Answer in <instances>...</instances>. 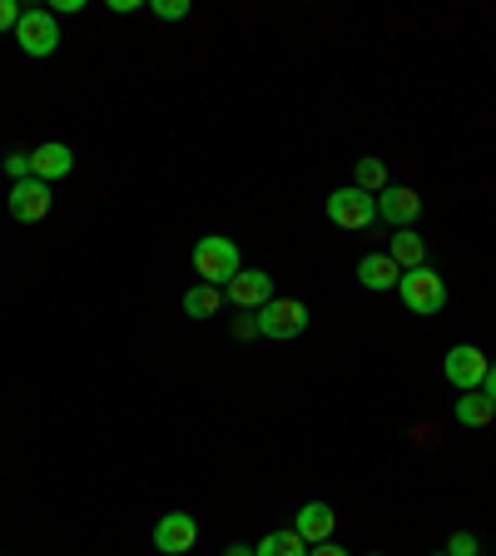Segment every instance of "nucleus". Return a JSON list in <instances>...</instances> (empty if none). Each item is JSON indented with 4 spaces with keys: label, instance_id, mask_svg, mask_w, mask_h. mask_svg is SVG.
Segmentation results:
<instances>
[{
    "label": "nucleus",
    "instance_id": "10",
    "mask_svg": "<svg viewBox=\"0 0 496 556\" xmlns=\"http://www.w3.org/2000/svg\"><path fill=\"white\" fill-rule=\"evenodd\" d=\"M268 299H274V278H268L264 268H239V274L229 278V303H239L243 313L264 308Z\"/></svg>",
    "mask_w": 496,
    "mask_h": 556
},
{
    "label": "nucleus",
    "instance_id": "26",
    "mask_svg": "<svg viewBox=\"0 0 496 556\" xmlns=\"http://www.w3.org/2000/svg\"><path fill=\"white\" fill-rule=\"evenodd\" d=\"M224 556H258V552H249V546H239V542H233V546H229V552H224Z\"/></svg>",
    "mask_w": 496,
    "mask_h": 556
},
{
    "label": "nucleus",
    "instance_id": "17",
    "mask_svg": "<svg viewBox=\"0 0 496 556\" xmlns=\"http://www.w3.org/2000/svg\"><path fill=\"white\" fill-rule=\"evenodd\" d=\"M254 552H258V556H308V552H313V546H308V542H303V536H298V532H268V536H264V542H258V546H254Z\"/></svg>",
    "mask_w": 496,
    "mask_h": 556
},
{
    "label": "nucleus",
    "instance_id": "14",
    "mask_svg": "<svg viewBox=\"0 0 496 556\" xmlns=\"http://www.w3.org/2000/svg\"><path fill=\"white\" fill-rule=\"evenodd\" d=\"M387 254H393V264L403 268V274H407V268H422V264H428V239H422L417 229H397Z\"/></svg>",
    "mask_w": 496,
    "mask_h": 556
},
{
    "label": "nucleus",
    "instance_id": "27",
    "mask_svg": "<svg viewBox=\"0 0 496 556\" xmlns=\"http://www.w3.org/2000/svg\"><path fill=\"white\" fill-rule=\"evenodd\" d=\"M432 556H447V552H432Z\"/></svg>",
    "mask_w": 496,
    "mask_h": 556
},
{
    "label": "nucleus",
    "instance_id": "22",
    "mask_svg": "<svg viewBox=\"0 0 496 556\" xmlns=\"http://www.w3.org/2000/svg\"><path fill=\"white\" fill-rule=\"evenodd\" d=\"M21 25V5L15 0H0V30H15Z\"/></svg>",
    "mask_w": 496,
    "mask_h": 556
},
{
    "label": "nucleus",
    "instance_id": "3",
    "mask_svg": "<svg viewBox=\"0 0 496 556\" xmlns=\"http://www.w3.org/2000/svg\"><path fill=\"white\" fill-rule=\"evenodd\" d=\"M328 219L347 233L372 229V224H378V194H363L358 185L333 189V194H328Z\"/></svg>",
    "mask_w": 496,
    "mask_h": 556
},
{
    "label": "nucleus",
    "instance_id": "7",
    "mask_svg": "<svg viewBox=\"0 0 496 556\" xmlns=\"http://www.w3.org/2000/svg\"><path fill=\"white\" fill-rule=\"evenodd\" d=\"M11 219H21V224L50 219V185L46 179H21V185H11Z\"/></svg>",
    "mask_w": 496,
    "mask_h": 556
},
{
    "label": "nucleus",
    "instance_id": "4",
    "mask_svg": "<svg viewBox=\"0 0 496 556\" xmlns=\"http://www.w3.org/2000/svg\"><path fill=\"white\" fill-rule=\"evenodd\" d=\"M303 328H308V303H298V299H268L264 308H258V333L264 338L289 343V338H298Z\"/></svg>",
    "mask_w": 496,
    "mask_h": 556
},
{
    "label": "nucleus",
    "instance_id": "21",
    "mask_svg": "<svg viewBox=\"0 0 496 556\" xmlns=\"http://www.w3.org/2000/svg\"><path fill=\"white\" fill-rule=\"evenodd\" d=\"M476 552H482V542H476L472 532H457V536L447 542V556H476Z\"/></svg>",
    "mask_w": 496,
    "mask_h": 556
},
{
    "label": "nucleus",
    "instance_id": "25",
    "mask_svg": "<svg viewBox=\"0 0 496 556\" xmlns=\"http://www.w3.org/2000/svg\"><path fill=\"white\" fill-rule=\"evenodd\" d=\"M482 393H486V397H492V403H496V363H492V368H486V382H482Z\"/></svg>",
    "mask_w": 496,
    "mask_h": 556
},
{
    "label": "nucleus",
    "instance_id": "18",
    "mask_svg": "<svg viewBox=\"0 0 496 556\" xmlns=\"http://www.w3.org/2000/svg\"><path fill=\"white\" fill-rule=\"evenodd\" d=\"M358 189L363 194H382V189H387V164L382 160H358Z\"/></svg>",
    "mask_w": 496,
    "mask_h": 556
},
{
    "label": "nucleus",
    "instance_id": "13",
    "mask_svg": "<svg viewBox=\"0 0 496 556\" xmlns=\"http://www.w3.org/2000/svg\"><path fill=\"white\" fill-rule=\"evenodd\" d=\"M403 268L393 264V254H363L358 258V283L363 289H397Z\"/></svg>",
    "mask_w": 496,
    "mask_h": 556
},
{
    "label": "nucleus",
    "instance_id": "19",
    "mask_svg": "<svg viewBox=\"0 0 496 556\" xmlns=\"http://www.w3.org/2000/svg\"><path fill=\"white\" fill-rule=\"evenodd\" d=\"M5 174H11L15 185H21V179H35V169H30V154H25V150H11V154H5Z\"/></svg>",
    "mask_w": 496,
    "mask_h": 556
},
{
    "label": "nucleus",
    "instance_id": "23",
    "mask_svg": "<svg viewBox=\"0 0 496 556\" xmlns=\"http://www.w3.org/2000/svg\"><path fill=\"white\" fill-rule=\"evenodd\" d=\"M233 333H239V338H254L258 333V318H239V324H233Z\"/></svg>",
    "mask_w": 496,
    "mask_h": 556
},
{
    "label": "nucleus",
    "instance_id": "5",
    "mask_svg": "<svg viewBox=\"0 0 496 556\" xmlns=\"http://www.w3.org/2000/svg\"><path fill=\"white\" fill-rule=\"evenodd\" d=\"M15 40H21L25 55L46 60L60 50V21L50 11H21V25H15Z\"/></svg>",
    "mask_w": 496,
    "mask_h": 556
},
{
    "label": "nucleus",
    "instance_id": "11",
    "mask_svg": "<svg viewBox=\"0 0 496 556\" xmlns=\"http://www.w3.org/2000/svg\"><path fill=\"white\" fill-rule=\"evenodd\" d=\"M333 527H338V517L328 502H308V507H298V517H293V532H298L308 546L333 542Z\"/></svg>",
    "mask_w": 496,
    "mask_h": 556
},
{
    "label": "nucleus",
    "instance_id": "16",
    "mask_svg": "<svg viewBox=\"0 0 496 556\" xmlns=\"http://www.w3.org/2000/svg\"><path fill=\"white\" fill-rule=\"evenodd\" d=\"M219 308H224V293L214 289V283H194V289L185 293V313H189V318H214Z\"/></svg>",
    "mask_w": 496,
    "mask_h": 556
},
{
    "label": "nucleus",
    "instance_id": "15",
    "mask_svg": "<svg viewBox=\"0 0 496 556\" xmlns=\"http://www.w3.org/2000/svg\"><path fill=\"white\" fill-rule=\"evenodd\" d=\"M492 417H496V403L482 393V388L467 393V397H457V422H462V428H486Z\"/></svg>",
    "mask_w": 496,
    "mask_h": 556
},
{
    "label": "nucleus",
    "instance_id": "8",
    "mask_svg": "<svg viewBox=\"0 0 496 556\" xmlns=\"http://www.w3.org/2000/svg\"><path fill=\"white\" fill-rule=\"evenodd\" d=\"M417 214H422V199H417V189L387 185V189L378 194V219H387L393 229H412Z\"/></svg>",
    "mask_w": 496,
    "mask_h": 556
},
{
    "label": "nucleus",
    "instance_id": "20",
    "mask_svg": "<svg viewBox=\"0 0 496 556\" xmlns=\"http://www.w3.org/2000/svg\"><path fill=\"white\" fill-rule=\"evenodd\" d=\"M150 11L160 15V21H185V15H189V0H154Z\"/></svg>",
    "mask_w": 496,
    "mask_h": 556
},
{
    "label": "nucleus",
    "instance_id": "2",
    "mask_svg": "<svg viewBox=\"0 0 496 556\" xmlns=\"http://www.w3.org/2000/svg\"><path fill=\"white\" fill-rule=\"evenodd\" d=\"M194 274L204 278V283H214V289H229V278L239 274V243L233 239H219V233H208V239L194 243Z\"/></svg>",
    "mask_w": 496,
    "mask_h": 556
},
{
    "label": "nucleus",
    "instance_id": "1",
    "mask_svg": "<svg viewBox=\"0 0 496 556\" xmlns=\"http://www.w3.org/2000/svg\"><path fill=\"white\" fill-rule=\"evenodd\" d=\"M397 299L407 303V313H422V318H432V313L447 308V278L437 274V268H407L403 278H397Z\"/></svg>",
    "mask_w": 496,
    "mask_h": 556
},
{
    "label": "nucleus",
    "instance_id": "6",
    "mask_svg": "<svg viewBox=\"0 0 496 556\" xmlns=\"http://www.w3.org/2000/svg\"><path fill=\"white\" fill-rule=\"evenodd\" d=\"M486 353L482 348H472V343H457V348H447V363H442V372H447V382L457 388V393H476L486 382Z\"/></svg>",
    "mask_w": 496,
    "mask_h": 556
},
{
    "label": "nucleus",
    "instance_id": "9",
    "mask_svg": "<svg viewBox=\"0 0 496 556\" xmlns=\"http://www.w3.org/2000/svg\"><path fill=\"white\" fill-rule=\"evenodd\" d=\"M194 542H199V521L189 517V511H169V517H160V527H154V546H160L164 556L189 552Z\"/></svg>",
    "mask_w": 496,
    "mask_h": 556
},
{
    "label": "nucleus",
    "instance_id": "24",
    "mask_svg": "<svg viewBox=\"0 0 496 556\" xmlns=\"http://www.w3.org/2000/svg\"><path fill=\"white\" fill-rule=\"evenodd\" d=\"M308 556H347V552H343V546H338V542H323V546H313Z\"/></svg>",
    "mask_w": 496,
    "mask_h": 556
},
{
    "label": "nucleus",
    "instance_id": "12",
    "mask_svg": "<svg viewBox=\"0 0 496 556\" xmlns=\"http://www.w3.org/2000/svg\"><path fill=\"white\" fill-rule=\"evenodd\" d=\"M30 169H35V179L55 185V179H65L75 169V154H69V144H40V150H30Z\"/></svg>",
    "mask_w": 496,
    "mask_h": 556
}]
</instances>
